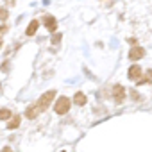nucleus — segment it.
I'll return each instance as SVG.
<instances>
[{
	"label": "nucleus",
	"instance_id": "nucleus-1",
	"mask_svg": "<svg viewBox=\"0 0 152 152\" xmlns=\"http://www.w3.org/2000/svg\"><path fill=\"white\" fill-rule=\"evenodd\" d=\"M54 99H56V90H48V91H45V93L39 97V100H38V107H39V111L43 113V111L52 104Z\"/></svg>",
	"mask_w": 152,
	"mask_h": 152
},
{
	"label": "nucleus",
	"instance_id": "nucleus-2",
	"mask_svg": "<svg viewBox=\"0 0 152 152\" xmlns=\"http://www.w3.org/2000/svg\"><path fill=\"white\" fill-rule=\"evenodd\" d=\"M70 107H72V102H70L68 97H59L56 100V104H54V111L57 115H66L70 111Z\"/></svg>",
	"mask_w": 152,
	"mask_h": 152
},
{
	"label": "nucleus",
	"instance_id": "nucleus-3",
	"mask_svg": "<svg viewBox=\"0 0 152 152\" xmlns=\"http://www.w3.org/2000/svg\"><path fill=\"white\" fill-rule=\"evenodd\" d=\"M113 99L116 100V104H122V102L125 100V88L120 86V84H116V86L113 88Z\"/></svg>",
	"mask_w": 152,
	"mask_h": 152
},
{
	"label": "nucleus",
	"instance_id": "nucleus-4",
	"mask_svg": "<svg viewBox=\"0 0 152 152\" xmlns=\"http://www.w3.org/2000/svg\"><path fill=\"white\" fill-rule=\"evenodd\" d=\"M141 73H143L141 66H140V64H132V66L129 68V79L138 81V79H141Z\"/></svg>",
	"mask_w": 152,
	"mask_h": 152
},
{
	"label": "nucleus",
	"instance_id": "nucleus-5",
	"mask_svg": "<svg viewBox=\"0 0 152 152\" xmlns=\"http://www.w3.org/2000/svg\"><path fill=\"white\" fill-rule=\"evenodd\" d=\"M43 23H45L47 31H50V32H56V31H57V22H56V18H54V16L47 15V16L43 18Z\"/></svg>",
	"mask_w": 152,
	"mask_h": 152
},
{
	"label": "nucleus",
	"instance_id": "nucleus-6",
	"mask_svg": "<svg viewBox=\"0 0 152 152\" xmlns=\"http://www.w3.org/2000/svg\"><path fill=\"white\" fill-rule=\"evenodd\" d=\"M145 56V50L141 48V47H132L131 50H129V59L131 61H138V59H141Z\"/></svg>",
	"mask_w": 152,
	"mask_h": 152
},
{
	"label": "nucleus",
	"instance_id": "nucleus-7",
	"mask_svg": "<svg viewBox=\"0 0 152 152\" xmlns=\"http://www.w3.org/2000/svg\"><path fill=\"white\" fill-rule=\"evenodd\" d=\"M41 111H39V107H38V104L36 106H31V107H27V111H25V116L29 118V120H34L38 115H39Z\"/></svg>",
	"mask_w": 152,
	"mask_h": 152
},
{
	"label": "nucleus",
	"instance_id": "nucleus-8",
	"mask_svg": "<svg viewBox=\"0 0 152 152\" xmlns=\"http://www.w3.org/2000/svg\"><path fill=\"white\" fill-rule=\"evenodd\" d=\"M20 122H22L20 115H13V118H11V120H9V124H7V129H9V131H13V129H18Z\"/></svg>",
	"mask_w": 152,
	"mask_h": 152
},
{
	"label": "nucleus",
	"instance_id": "nucleus-9",
	"mask_svg": "<svg viewBox=\"0 0 152 152\" xmlns=\"http://www.w3.org/2000/svg\"><path fill=\"white\" fill-rule=\"evenodd\" d=\"M38 27H39V22H38V20H32V22L29 23V27H27V36H34L36 31H38Z\"/></svg>",
	"mask_w": 152,
	"mask_h": 152
},
{
	"label": "nucleus",
	"instance_id": "nucleus-10",
	"mask_svg": "<svg viewBox=\"0 0 152 152\" xmlns=\"http://www.w3.org/2000/svg\"><path fill=\"white\" fill-rule=\"evenodd\" d=\"M73 102L77 104V106H84L86 104V95L81 93V91H77V93H75V97H73Z\"/></svg>",
	"mask_w": 152,
	"mask_h": 152
},
{
	"label": "nucleus",
	"instance_id": "nucleus-11",
	"mask_svg": "<svg viewBox=\"0 0 152 152\" xmlns=\"http://www.w3.org/2000/svg\"><path fill=\"white\" fill-rule=\"evenodd\" d=\"M11 116H13V113H11L9 109H6V107L0 109V120H9Z\"/></svg>",
	"mask_w": 152,
	"mask_h": 152
},
{
	"label": "nucleus",
	"instance_id": "nucleus-12",
	"mask_svg": "<svg viewBox=\"0 0 152 152\" xmlns=\"http://www.w3.org/2000/svg\"><path fill=\"white\" fill-rule=\"evenodd\" d=\"M145 83H152V72H147V75H145L143 79H138V86L145 84Z\"/></svg>",
	"mask_w": 152,
	"mask_h": 152
},
{
	"label": "nucleus",
	"instance_id": "nucleus-13",
	"mask_svg": "<svg viewBox=\"0 0 152 152\" xmlns=\"http://www.w3.org/2000/svg\"><path fill=\"white\" fill-rule=\"evenodd\" d=\"M7 16H9V11H7L6 7H0V20L6 22V20H7Z\"/></svg>",
	"mask_w": 152,
	"mask_h": 152
},
{
	"label": "nucleus",
	"instance_id": "nucleus-14",
	"mask_svg": "<svg viewBox=\"0 0 152 152\" xmlns=\"http://www.w3.org/2000/svg\"><path fill=\"white\" fill-rule=\"evenodd\" d=\"M131 97H132L134 100H141V97H140V95H138L136 91H131Z\"/></svg>",
	"mask_w": 152,
	"mask_h": 152
},
{
	"label": "nucleus",
	"instance_id": "nucleus-15",
	"mask_svg": "<svg viewBox=\"0 0 152 152\" xmlns=\"http://www.w3.org/2000/svg\"><path fill=\"white\" fill-rule=\"evenodd\" d=\"M6 31H7V27H6V25H0V34H4Z\"/></svg>",
	"mask_w": 152,
	"mask_h": 152
},
{
	"label": "nucleus",
	"instance_id": "nucleus-16",
	"mask_svg": "<svg viewBox=\"0 0 152 152\" xmlns=\"http://www.w3.org/2000/svg\"><path fill=\"white\" fill-rule=\"evenodd\" d=\"M2 152H13V148H11V147H4Z\"/></svg>",
	"mask_w": 152,
	"mask_h": 152
},
{
	"label": "nucleus",
	"instance_id": "nucleus-17",
	"mask_svg": "<svg viewBox=\"0 0 152 152\" xmlns=\"http://www.w3.org/2000/svg\"><path fill=\"white\" fill-rule=\"evenodd\" d=\"M0 48H2V41H0Z\"/></svg>",
	"mask_w": 152,
	"mask_h": 152
}]
</instances>
